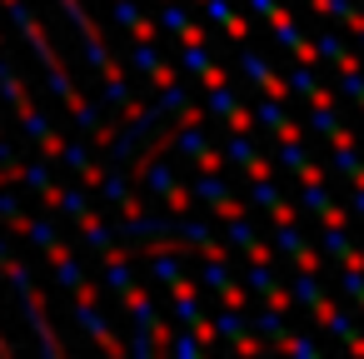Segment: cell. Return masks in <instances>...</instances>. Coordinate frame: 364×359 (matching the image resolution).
Here are the masks:
<instances>
[{"mask_svg": "<svg viewBox=\"0 0 364 359\" xmlns=\"http://www.w3.org/2000/svg\"><path fill=\"white\" fill-rule=\"evenodd\" d=\"M155 26L170 36V41H180V45H200L205 41V26L180 6V0H160V16H155Z\"/></svg>", "mask_w": 364, "mask_h": 359, "instance_id": "9a60e30c", "label": "cell"}, {"mask_svg": "<svg viewBox=\"0 0 364 359\" xmlns=\"http://www.w3.org/2000/svg\"><path fill=\"white\" fill-rule=\"evenodd\" d=\"M279 354H294V359H319V344L309 339V334H284V344H279Z\"/></svg>", "mask_w": 364, "mask_h": 359, "instance_id": "d590c367", "label": "cell"}, {"mask_svg": "<svg viewBox=\"0 0 364 359\" xmlns=\"http://www.w3.org/2000/svg\"><path fill=\"white\" fill-rule=\"evenodd\" d=\"M16 120H21V130H26V140H31V150H36L41 160H55V155H60L65 135L50 125V115H46V110H36V105H31V110H21Z\"/></svg>", "mask_w": 364, "mask_h": 359, "instance_id": "7c38bea8", "label": "cell"}, {"mask_svg": "<svg viewBox=\"0 0 364 359\" xmlns=\"http://www.w3.org/2000/svg\"><path fill=\"white\" fill-rule=\"evenodd\" d=\"M250 6V16H259V21H269L274 11H279V0H245Z\"/></svg>", "mask_w": 364, "mask_h": 359, "instance_id": "bcb514c9", "label": "cell"}, {"mask_svg": "<svg viewBox=\"0 0 364 359\" xmlns=\"http://www.w3.org/2000/svg\"><path fill=\"white\" fill-rule=\"evenodd\" d=\"M26 220H31V215H26V200L6 185V190H0V225H6L11 235H26Z\"/></svg>", "mask_w": 364, "mask_h": 359, "instance_id": "f546056e", "label": "cell"}, {"mask_svg": "<svg viewBox=\"0 0 364 359\" xmlns=\"http://www.w3.org/2000/svg\"><path fill=\"white\" fill-rule=\"evenodd\" d=\"M314 41V55H319V65L324 70H334V75H344V70H359V50H349L344 45V36L339 31H319V36H309Z\"/></svg>", "mask_w": 364, "mask_h": 359, "instance_id": "2e32d148", "label": "cell"}, {"mask_svg": "<svg viewBox=\"0 0 364 359\" xmlns=\"http://www.w3.org/2000/svg\"><path fill=\"white\" fill-rule=\"evenodd\" d=\"M170 150H175L180 160H190V165L200 170V160H205V155L215 150V140H210V130H205V120H200V125H180V135L170 140Z\"/></svg>", "mask_w": 364, "mask_h": 359, "instance_id": "603a6c76", "label": "cell"}, {"mask_svg": "<svg viewBox=\"0 0 364 359\" xmlns=\"http://www.w3.org/2000/svg\"><path fill=\"white\" fill-rule=\"evenodd\" d=\"M165 304H170V319L175 324H195L205 309H200V284L195 279H175V284H165Z\"/></svg>", "mask_w": 364, "mask_h": 359, "instance_id": "ac0fdd59", "label": "cell"}, {"mask_svg": "<svg viewBox=\"0 0 364 359\" xmlns=\"http://www.w3.org/2000/svg\"><path fill=\"white\" fill-rule=\"evenodd\" d=\"M264 215H269V220H274V225H289V220H299V205H294V200H284V195H279V200H274V205H269V210H264Z\"/></svg>", "mask_w": 364, "mask_h": 359, "instance_id": "b9f144b4", "label": "cell"}, {"mask_svg": "<svg viewBox=\"0 0 364 359\" xmlns=\"http://www.w3.org/2000/svg\"><path fill=\"white\" fill-rule=\"evenodd\" d=\"M240 75H245V80L259 90V95H269V100H289V85H284V75H279V70H274V65H269L259 50H250V45L240 50Z\"/></svg>", "mask_w": 364, "mask_h": 359, "instance_id": "30bf717a", "label": "cell"}, {"mask_svg": "<svg viewBox=\"0 0 364 359\" xmlns=\"http://www.w3.org/2000/svg\"><path fill=\"white\" fill-rule=\"evenodd\" d=\"M21 185L31 190V200H41V210H50L55 215V205H60V195H65V185H55L50 180V160H21Z\"/></svg>", "mask_w": 364, "mask_h": 359, "instance_id": "5bb4252c", "label": "cell"}, {"mask_svg": "<svg viewBox=\"0 0 364 359\" xmlns=\"http://www.w3.org/2000/svg\"><path fill=\"white\" fill-rule=\"evenodd\" d=\"M55 160H60V165H65L80 185H90V190L100 185V170H105V165H95V155H90V145H85V140H65Z\"/></svg>", "mask_w": 364, "mask_h": 359, "instance_id": "d6986e66", "label": "cell"}, {"mask_svg": "<svg viewBox=\"0 0 364 359\" xmlns=\"http://www.w3.org/2000/svg\"><path fill=\"white\" fill-rule=\"evenodd\" d=\"M0 354H11V339H6V334H0Z\"/></svg>", "mask_w": 364, "mask_h": 359, "instance_id": "f907efd6", "label": "cell"}, {"mask_svg": "<svg viewBox=\"0 0 364 359\" xmlns=\"http://www.w3.org/2000/svg\"><path fill=\"white\" fill-rule=\"evenodd\" d=\"M225 125H230L235 135H250V130H255V115H250V105H240V110H235V115H230Z\"/></svg>", "mask_w": 364, "mask_h": 359, "instance_id": "f6af8a7d", "label": "cell"}, {"mask_svg": "<svg viewBox=\"0 0 364 359\" xmlns=\"http://www.w3.org/2000/svg\"><path fill=\"white\" fill-rule=\"evenodd\" d=\"M250 329L264 339L269 354H279V344H284V334H289V319H284L279 309H255V314H250Z\"/></svg>", "mask_w": 364, "mask_h": 359, "instance_id": "d4e9b609", "label": "cell"}, {"mask_svg": "<svg viewBox=\"0 0 364 359\" xmlns=\"http://www.w3.org/2000/svg\"><path fill=\"white\" fill-rule=\"evenodd\" d=\"M354 45H359V50H364V26H359V31H354Z\"/></svg>", "mask_w": 364, "mask_h": 359, "instance_id": "681fc988", "label": "cell"}, {"mask_svg": "<svg viewBox=\"0 0 364 359\" xmlns=\"http://www.w3.org/2000/svg\"><path fill=\"white\" fill-rule=\"evenodd\" d=\"M344 210H349V220H364V190H349L344 195Z\"/></svg>", "mask_w": 364, "mask_h": 359, "instance_id": "7dc6e473", "label": "cell"}, {"mask_svg": "<svg viewBox=\"0 0 364 359\" xmlns=\"http://www.w3.org/2000/svg\"><path fill=\"white\" fill-rule=\"evenodd\" d=\"M284 85H289V100H309L324 80H319V65H289Z\"/></svg>", "mask_w": 364, "mask_h": 359, "instance_id": "f1b7e54d", "label": "cell"}, {"mask_svg": "<svg viewBox=\"0 0 364 359\" xmlns=\"http://www.w3.org/2000/svg\"><path fill=\"white\" fill-rule=\"evenodd\" d=\"M319 329H329L349 354H359V359H364V329L354 324V314H349L344 304H329V309H324V319H319Z\"/></svg>", "mask_w": 364, "mask_h": 359, "instance_id": "ffe728a7", "label": "cell"}, {"mask_svg": "<svg viewBox=\"0 0 364 359\" xmlns=\"http://www.w3.org/2000/svg\"><path fill=\"white\" fill-rule=\"evenodd\" d=\"M200 6H205V21L215 31H225L230 41H250V21L235 11V0H200Z\"/></svg>", "mask_w": 364, "mask_h": 359, "instance_id": "7402d4cb", "label": "cell"}, {"mask_svg": "<svg viewBox=\"0 0 364 359\" xmlns=\"http://www.w3.org/2000/svg\"><path fill=\"white\" fill-rule=\"evenodd\" d=\"M279 195H284V190L274 185V175H264V180H250V190H245V205H250V210H269Z\"/></svg>", "mask_w": 364, "mask_h": 359, "instance_id": "d6a6232c", "label": "cell"}, {"mask_svg": "<svg viewBox=\"0 0 364 359\" xmlns=\"http://www.w3.org/2000/svg\"><path fill=\"white\" fill-rule=\"evenodd\" d=\"M319 254L324 259H334L339 269H364V245L344 230V225H319Z\"/></svg>", "mask_w": 364, "mask_h": 359, "instance_id": "9c48e42d", "label": "cell"}, {"mask_svg": "<svg viewBox=\"0 0 364 359\" xmlns=\"http://www.w3.org/2000/svg\"><path fill=\"white\" fill-rule=\"evenodd\" d=\"M95 200H105L120 220L140 215V200L130 195V180H125V165H105L100 170V185H95Z\"/></svg>", "mask_w": 364, "mask_h": 359, "instance_id": "4fadbf2b", "label": "cell"}, {"mask_svg": "<svg viewBox=\"0 0 364 359\" xmlns=\"http://www.w3.org/2000/svg\"><path fill=\"white\" fill-rule=\"evenodd\" d=\"M304 6H309V0H304Z\"/></svg>", "mask_w": 364, "mask_h": 359, "instance_id": "db71d44e", "label": "cell"}, {"mask_svg": "<svg viewBox=\"0 0 364 359\" xmlns=\"http://www.w3.org/2000/svg\"><path fill=\"white\" fill-rule=\"evenodd\" d=\"M130 70H135L150 90H165L170 80H180V65H170V60L155 50V41H135V45H130Z\"/></svg>", "mask_w": 364, "mask_h": 359, "instance_id": "ba28073f", "label": "cell"}, {"mask_svg": "<svg viewBox=\"0 0 364 359\" xmlns=\"http://www.w3.org/2000/svg\"><path fill=\"white\" fill-rule=\"evenodd\" d=\"M110 21H115L130 41H155V36H160L155 16L140 11V0H110Z\"/></svg>", "mask_w": 364, "mask_h": 359, "instance_id": "e0dca14e", "label": "cell"}, {"mask_svg": "<svg viewBox=\"0 0 364 359\" xmlns=\"http://www.w3.org/2000/svg\"><path fill=\"white\" fill-rule=\"evenodd\" d=\"M0 279H6V284L16 289V299H21V314H26V324H31V334H36L41 354L60 359V354H65V344H60L55 324L46 319V294H41V284H36V269H31L21 254H0Z\"/></svg>", "mask_w": 364, "mask_h": 359, "instance_id": "6da1fadb", "label": "cell"}, {"mask_svg": "<svg viewBox=\"0 0 364 359\" xmlns=\"http://www.w3.org/2000/svg\"><path fill=\"white\" fill-rule=\"evenodd\" d=\"M274 254H279V264H294V269H319L324 264V254H319V245L314 240H304V230L289 220V225H274Z\"/></svg>", "mask_w": 364, "mask_h": 359, "instance_id": "8992f818", "label": "cell"}, {"mask_svg": "<svg viewBox=\"0 0 364 359\" xmlns=\"http://www.w3.org/2000/svg\"><path fill=\"white\" fill-rule=\"evenodd\" d=\"M309 11H314V16H324V21H334V26H344L349 36L364 26V11H359V0H309Z\"/></svg>", "mask_w": 364, "mask_h": 359, "instance_id": "cb8c5ba5", "label": "cell"}, {"mask_svg": "<svg viewBox=\"0 0 364 359\" xmlns=\"http://www.w3.org/2000/svg\"><path fill=\"white\" fill-rule=\"evenodd\" d=\"M324 180H329V170H324V160H314V155L294 170V185H324Z\"/></svg>", "mask_w": 364, "mask_h": 359, "instance_id": "f35d334b", "label": "cell"}, {"mask_svg": "<svg viewBox=\"0 0 364 359\" xmlns=\"http://www.w3.org/2000/svg\"><path fill=\"white\" fill-rule=\"evenodd\" d=\"M70 319H75V329L95 344V349H105V354H125V344H120V334L110 329V319L100 314V299H75V309H70Z\"/></svg>", "mask_w": 364, "mask_h": 359, "instance_id": "52a82bcc", "label": "cell"}, {"mask_svg": "<svg viewBox=\"0 0 364 359\" xmlns=\"http://www.w3.org/2000/svg\"><path fill=\"white\" fill-rule=\"evenodd\" d=\"M349 185H354V190H364V160H359V165L349 170Z\"/></svg>", "mask_w": 364, "mask_h": 359, "instance_id": "c3c4849f", "label": "cell"}, {"mask_svg": "<svg viewBox=\"0 0 364 359\" xmlns=\"http://www.w3.org/2000/svg\"><path fill=\"white\" fill-rule=\"evenodd\" d=\"M0 100H6L16 115L36 105V100H31V90H26V75H21V65H16L6 50H0Z\"/></svg>", "mask_w": 364, "mask_h": 359, "instance_id": "44dd1931", "label": "cell"}, {"mask_svg": "<svg viewBox=\"0 0 364 359\" xmlns=\"http://www.w3.org/2000/svg\"><path fill=\"white\" fill-rule=\"evenodd\" d=\"M26 155H21V145L11 140V135H0V170H16Z\"/></svg>", "mask_w": 364, "mask_h": 359, "instance_id": "7bdbcfd3", "label": "cell"}, {"mask_svg": "<svg viewBox=\"0 0 364 359\" xmlns=\"http://www.w3.org/2000/svg\"><path fill=\"white\" fill-rule=\"evenodd\" d=\"M235 110H240L235 80H225V85H210V90H205V115H210V120H230Z\"/></svg>", "mask_w": 364, "mask_h": 359, "instance_id": "484cf974", "label": "cell"}, {"mask_svg": "<svg viewBox=\"0 0 364 359\" xmlns=\"http://www.w3.org/2000/svg\"><path fill=\"white\" fill-rule=\"evenodd\" d=\"M304 160H309L304 140H274V165H279V170H289V175H294Z\"/></svg>", "mask_w": 364, "mask_h": 359, "instance_id": "836d02e7", "label": "cell"}, {"mask_svg": "<svg viewBox=\"0 0 364 359\" xmlns=\"http://www.w3.org/2000/svg\"><path fill=\"white\" fill-rule=\"evenodd\" d=\"M26 240H31L36 250L55 245V240H60V220H55L50 210H46V215H31V220H26Z\"/></svg>", "mask_w": 364, "mask_h": 359, "instance_id": "4dcf8cb0", "label": "cell"}, {"mask_svg": "<svg viewBox=\"0 0 364 359\" xmlns=\"http://www.w3.org/2000/svg\"><path fill=\"white\" fill-rule=\"evenodd\" d=\"M259 299H264V309H279V314H289V309H294V299H289V284H284V279H279L274 289H264Z\"/></svg>", "mask_w": 364, "mask_h": 359, "instance_id": "ab89813d", "label": "cell"}, {"mask_svg": "<svg viewBox=\"0 0 364 359\" xmlns=\"http://www.w3.org/2000/svg\"><path fill=\"white\" fill-rule=\"evenodd\" d=\"M165 349H170L175 359H200V349H205V344H200L190 329H180V334H170V344H165Z\"/></svg>", "mask_w": 364, "mask_h": 359, "instance_id": "8d00e7d4", "label": "cell"}, {"mask_svg": "<svg viewBox=\"0 0 364 359\" xmlns=\"http://www.w3.org/2000/svg\"><path fill=\"white\" fill-rule=\"evenodd\" d=\"M334 284H339V294H344L354 309H364V269H339Z\"/></svg>", "mask_w": 364, "mask_h": 359, "instance_id": "e575fe53", "label": "cell"}, {"mask_svg": "<svg viewBox=\"0 0 364 359\" xmlns=\"http://www.w3.org/2000/svg\"><path fill=\"white\" fill-rule=\"evenodd\" d=\"M0 50H6V41H0Z\"/></svg>", "mask_w": 364, "mask_h": 359, "instance_id": "816d5d0a", "label": "cell"}, {"mask_svg": "<svg viewBox=\"0 0 364 359\" xmlns=\"http://www.w3.org/2000/svg\"><path fill=\"white\" fill-rule=\"evenodd\" d=\"M145 259H150L145 269H150V279H155L160 289H165V284H175V279L185 274V264H180V250H155V254H145Z\"/></svg>", "mask_w": 364, "mask_h": 359, "instance_id": "83f0119b", "label": "cell"}, {"mask_svg": "<svg viewBox=\"0 0 364 359\" xmlns=\"http://www.w3.org/2000/svg\"><path fill=\"white\" fill-rule=\"evenodd\" d=\"M115 299H120V309L130 314V329H135V334H130V354H135V359H150V354L160 349V344H155V324H160L155 294H150L145 284H130V289H120Z\"/></svg>", "mask_w": 364, "mask_h": 359, "instance_id": "7a4b0ae2", "label": "cell"}, {"mask_svg": "<svg viewBox=\"0 0 364 359\" xmlns=\"http://www.w3.org/2000/svg\"><path fill=\"white\" fill-rule=\"evenodd\" d=\"M140 180H145L150 200L165 205L170 215H190V210H195L190 185H180V175H175V165H170L165 155H145V160H140Z\"/></svg>", "mask_w": 364, "mask_h": 359, "instance_id": "3957f363", "label": "cell"}, {"mask_svg": "<svg viewBox=\"0 0 364 359\" xmlns=\"http://www.w3.org/2000/svg\"><path fill=\"white\" fill-rule=\"evenodd\" d=\"M0 135H6V125H0Z\"/></svg>", "mask_w": 364, "mask_h": 359, "instance_id": "f5cc1de1", "label": "cell"}, {"mask_svg": "<svg viewBox=\"0 0 364 359\" xmlns=\"http://www.w3.org/2000/svg\"><path fill=\"white\" fill-rule=\"evenodd\" d=\"M339 120H344V115H339V105H309V115H304L299 125H304V135H319V140H324Z\"/></svg>", "mask_w": 364, "mask_h": 359, "instance_id": "1f68e13d", "label": "cell"}, {"mask_svg": "<svg viewBox=\"0 0 364 359\" xmlns=\"http://www.w3.org/2000/svg\"><path fill=\"white\" fill-rule=\"evenodd\" d=\"M289 299H294V309H304L314 324H319V319H324V309L334 304V299L324 294L319 269H294V274H289Z\"/></svg>", "mask_w": 364, "mask_h": 359, "instance_id": "8fae6325", "label": "cell"}, {"mask_svg": "<svg viewBox=\"0 0 364 359\" xmlns=\"http://www.w3.org/2000/svg\"><path fill=\"white\" fill-rule=\"evenodd\" d=\"M70 225L80 230V245H85V250H105V245L115 240V230H110L95 210H85V215H80V220H70Z\"/></svg>", "mask_w": 364, "mask_h": 359, "instance_id": "4316f807", "label": "cell"}, {"mask_svg": "<svg viewBox=\"0 0 364 359\" xmlns=\"http://www.w3.org/2000/svg\"><path fill=\"white\" fill-rule=\"evenodd\" d=\"M195 284H200V289H210V294L220 299V309H245V299H250V289L240 284V274L230 269V259H205Z\"/></svg>", "mask_w": 364, "mask_h": 359, "instance_id": "5b68a950", "label": "cell"}, {"mask_svg": "<svg viewBox=\"0 0 364 359\" xmlns=\"http://www.w3.org/2000/svg\"><path fill=\"white\" fill-rule=\"evenodd\" d=\"M339 95H344V100H354V105H359V115H364V70H344V75H339Z\"/></svg>", "mask_w": 364, "mask_h": 359, "instance_id": "74e56055", "label": "cell"}, {"mask_svg": "<svg viewBox=\"0 0 364 359\" xmlns=\"http://www.w3.org/2000/svg\"><path fill=\"white\" fill-rule=\"evenodd\" d=\"M324 145H329V150H349V145H359V130H349V125L339 120V125L324 135Z\"/></svg>", "mask_w": 364, "mask_h": 359, "instance_id": "60d3db41", "label": "cell"}, {"mask_svg": "<svg viewBox=\"0 0 364 359\" xmlns=\"http://www.w3.org/2000/svg\"><path fill=\"white\" fill-rule=\"evenodd\" d=\"M210 324H215V339H225L235 354H250V359H264L269 354L264 339L250 329V314L245 309H220V314H210Z\"/></svg>", "mask_w": 364, "mask_h": 359, "instance_id": "277c9868", "label": "cell"}, {"mask_svg": "<svg viewBox=\"0 0 364 359\" xmlns=\"http://www.w3.org/2000/svg\"><path fill=\"white\" fill-rule=\"evenodd\" d=\"M195 80H200V85H205V90H210V85H225V80H230V70H225V65H215V60H210V65H205V70H200V75H195Z\"/></svg>", "mask_w": 364, "mask_h": 359, "instance_id": "ee69618b", "label": "cell"}]
</instances>
